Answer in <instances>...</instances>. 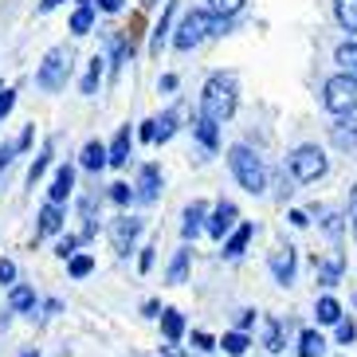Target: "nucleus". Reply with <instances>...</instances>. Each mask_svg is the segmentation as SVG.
<instances>
[{"instance_id": "nucleus-26", "label": "nucleus", "mask_w": 357, "mask_h": 357, "mask_svg": "<svg viewBox=\"0 0 357 357\" xmlns=\"http://www.w3.org/2000/svg\"><path fill=\"white\" fill-rule=\"evenodd\" d=\"M220 346L228 357H243L248 354V346H252V337H248V330H231V334L220 337Z\"/></svg>"}, {"instance_id": "nucleus-53", "label": "nucleus", "mask_w": 357, "mask_h": 357, "mask_svg": "<svg viewBox=\"0 0 357 357\" xmlns=\"http://www.w3.org/2000/svg\"><path fill=\"white\" fill-rule=\"evenodd\" d=\"M24 357H36V354H32V349H28V354H24Z\"/></svg>"}, {"instance_id": "nucleus-33", "label": "nucleus", "mask_w": 357, "mask_h": 357, "mask_svg": "<svg viewBox=\"0 0 357 357\" xmlns=\"http://www.w3.org/2000/svg\"><path fill=\"white\" fill-rule=\"evenodd\" d=\"M8 306H12V310H36V291H32V287H12V291H8Z\"/></svg>"}, {"instance_id": "nucleus-15", "label": "nucleus", "mask_w": 357, "mask_h": 357, "mask_svg": "<svg viewBox=\"0 0 357 357\" xmlns=\"http://www.w3.org/2000/svg\"><path fill=\"white\" fill-rule=\"evenodd\" d=\"M216 126H220V122H216V118H208V114H200L197 122H192V134H197V142H200L204 149H216V146H220V130H216Z\"/></svg>"}, {"instance_id": "nucleus-1", "label": "nucleus", "mask_w": 357, "mask_h": 357, "mask_svg": "<svg viewBox=\"0 0 357 357\" xmlns=\"http://www.w3.org/2000/svg\"><path fill=\"white\" fill-rule=\"evenodd\" d=\"M200 114L216 118V122H228L236 114V79L224 71L208 75V83L200 91Z\"/></svg>"}, {"instance_id": "nucleus-40", "label": "nucleus", "mask_w": 357, "mask_h": 357, "mask_svg": "<svg viewBox=\"0 0 357 357\" xmlns=\"http://www.w3.org/2000/svg\"><path fill=\"white\" fill-rule=\"evenodd\" d=\"M16 153H20V142H4V146H0V169H8Z\"/></svg>"}, {"instance_id": "nucleus-46", "label": "nucleus", "mask_w": 357, "mask_h": 357, "mask_svg": "<svg viewBox=\"0 0 357 357\" xmlns=\"http://www.w3.org/2000/svg\"><path fill=\"white\" fill-rule=\"evenodd\" d=\"M153 252H158V248H146V252H142V259H137V267H142V275H146L149 267H153Z\"/></svg>"}, {"instance_id": "nucleus-4", "label": "nucleus", "mask_w": 357, "mask_h": 357, "mask_svg": "<svg viewBox=\"0 0 357 357\" xmlns=\"http://www.w3.org/2000/svg\"><path fill=\"white\" fill-rule=\"evenodd\" d=\"M67 79H71V52L67 47H52V52L43 55L40 71H36V86L55 95V91H63Z\"/></svg>"}, {"instance_id": "nucleus-12", "label": "nucleus", "mask_w": 357, "mask_h": 357, "mask_svg": "<svg viewBox=\"0 0 357 357\" xmlns=\"http://www.w3.org/2000/svg\"><path fill=\"white\" fill-rule=\"evenodd\" d=\"M79 165L91 169V173L106 169V165H110V146H102V142H86L83 153H79Z\"/></svg>"}, {"instance_id": "nucleus-2", "label": "nucleus", "mask_w": 357, "mask_h": 357, "mask_svg": "<svg viewBox=\"0 0 357 357\" xmlns=\"http://www.w3.org/2000/svg\"><path fill=\"white\" fill-rule=\"evenodd\" d=\"M228 165H231V177L240 181L243 192L259 197V192L267 189V169H263V161L255 158L248 146H231L228 149Z\"/></svg>"}, {"instance_id": "nucleus-29", "label": "nucleus", "mask_w": 357, "mask_h": 357, "mask_svg": "<svg viewBox=\"0 0 357 357\" xmlns=\"http://www.w3.org/2000/svg\"><path fill=\"white\" fill-rule=\"evenodd\" d=\"M342 267H346V259H342V255H330V259L318 267V283H322V287H334L337 279H342Z\"/></svg>"}, {"instance_id": "nucleus-52", "label": "nucleus", "mask_w": 357, "mask_h": 357, "mask_svg": "<svg viewBox=\"0 0 357 357\" xmlns=\"http://www.w3.org/2000/svg\"><path fill=\"white\" fill-rule=\"evenodd\" d=\"M354 212H357V185H354Z\"/></svg>"}, {"instance_id": "nucleus-23", "label": "nucleus", "mask_w": 357, "mask_h": 357, "mask_svg": "<svg viewBox=\"0 0 357 357\" xmlns=\"http://www.w3.org/2000/svg\"><path fill=\"white\" fill-rule=\"evenodd\" d=\"M189 248H181L177 255H173V263H169V271H165V283L169 287H181L185 283V275H189Z\"/></svg>"}, {"instance_id": "nucleus-31", "label": "nucleus", "mask_w": 357, "mask_h": 357, "mask_svg": "<svg viewBox=\"0 0 357 357\" xmlns=\"http://www.w3.org/2000/svg\"><path fill=\"white\" fill-rule=\"evenodd\" d=\"M52 153H55V142H43V149H40V158L32 161V169H28V185H36V181L47 173V165H52Z\"/></svg>"}, {"instance_id": "nucleus-25", "label": "nucleus", "mask_w": 357, "mask_h": 357, "mask_svg": "<svg viewBox=\"0 0 357 357\" xmlns=\"http://www.w3.org/2000/svg\"><path fill=\"white\" fill-rule=\"evenodd\" d=\"M102 71H106V59H102V55H95L91 67H86V75H83V83H79V91H83V95H95L98 83H102Z\"/></svg>"}, {"instance_id": "nucleus-55", "label": "nucleus", "mask_w": 357, "mask_h": 357, "mask_svg": "<svg viewBox=\"0 0 357 357\" xmlns=\"http://www.w3.org/2000/svg\"><path fill=\"white\" fill-rule=\"evenodd\" d=\"M142 4H153V0H142Z\"/></svg>"}, {"instance_id": "nucleus-39", "label": "nucleus", "mask_w": 357, "mask_h": 357, "mask_svg": "<svg viewBox=\"0 0 357 357\" xmlns=\"http://www.w3.org/2000/svg\"><path fill=\"white\" fill-rule=\"evenodd\" d=\"M134 197H137V192L130 189V185H122V181H118V185H110V200H114V204H130Z\"/></svg>"}, {"instance_id": "nucleus-36", "label": "nucleus", "mask_w": 357, "mask_h": 357, "mask_svg": "<svg viewBox=\"0 0 357 357\" xmlns=\"http://www.w3.org/2000/svg\"><path fill=\"white\" fill-rule=\"evenodd\" d=\"M354 337H357V322L354 318H342L337 322V346H354Z\"/></svg>"}, {"instance_id": "nucleus-9", "label": "nucleus", "mask_w": 357, "mask_h": 357, "mask_svg": "<svg viewBox=\"0 0 357 357\" xmlns=\"http://www.w3.org/2000/svg\"><path fill=\"white\" fill-rule=\"evenodd\" d=\"M294 248L287 243V248H275L271 255H267V267H271V275H275V283L279 287H291L294 283Z\"/></svg>"}, {"instance_id": "nucleus-14", "label": "nucleus", "mask_w": 357, "mask_h": 357, "mask_svg": "<svg viewBox=\"0 0 357 357\" xmlns=\"http://www.w3.org/2000/svg\"><path fill=\"white\" fill-rule=\"evenodd\" d=\"M200 228H208V208L200 204V200H192L189 208H185V224H181V236L185 240H192Z\"/></svg>"}, {"instance_id": "nucleus-6", "label": "nucleus", "mask_w": 357, "mask_h": 357, "mask_svg": "<svg viewBox=\"0 0 357 357\" xmlns=\"http://www.w3.org/2000/svg\"><path fill=\"white\" fill-rule=\"evenodd\" d=\"M287 161H291L294 181H303V185H310V181H322L326 169H330V161H326V153H322L318 146H298Z\"/></svg>"}, {"instance_id": "nucleus-10", "label": "nucleus", "mask_w": 357, "mask_h": 357, "mask_svg": "<svg viewBox=\"0 0 357 357\" xmlns=\"http://www.w3.org/2000/svg\"><path fill=\"white\" fill-rule=\"evenodd\" d=\"M71 192H75V169L71 165H59V169H55V177H52V189H47V200L63 204Z\"/></svg>"}, {"instance_id": "nucleus-50", "label": "nucleus", "mask_w": 357, "mask_h": 357, "mask_svg": "<svg viewBox=\"0 0 357 357\" xmlns=\"http://www.w3.org/2000/svg\"><path fill=\"white\" fill-rule=\"evenodd\" d=\"M161 91H177V75H165L161 79Z\"/></svg>"}, {"instance_id": "nucleus-44", "label": "nucleus", "mask_w": 357, "mask_h": 357, "mask_svg": "<svg viewBox=\"0 0 357 357\" xmlns=\"http://www.w3.org/2000/svg\"><path fill=\"white\" fill-rule=\"evenodd\" d=\"M142 28H146V20H142V16H134V20H130V28H126V36H130V43L137 40V36H142Z\"/></svg>"}, {"instance_id": "nucleus-47", "label": "nucleus", "mask_w": 357, "mask_h": 357, "mask_svg": "<svg viewBox=\"0 0 357 357\" xmlns=\"http://www.w3.org/2000/svg\"><path fill=\"white\" fill-rule=\"evenodd\" d=\"M32 137H36V126H28V130H24L20 137H16V142H20V153H24V149H28V146H32Z\"/></svg>"}, {"instance_id": "nucleus-20", "label": "nucleus", "mask_w": 357, "mask_h": 357, "mask_svg": "<svg viewBox=\"0 0 357 357\" xmlns=\"http://www.w3.org/2000/svg\"><path fill=\"white\" fill-rule=\"evenodd\" d=\"M263 346L271 349V354H279V349H287V337H283V322L279 318H263Z\"/></svg>"}, {"instance_id": "nucleus-24", "label": "nucleus", "mask_w": 357, "mask_h": 357, "mask_svg": "<svg viewBox=\"0 0 357 357\" xmlns=\"http://www.w3.org/2000/svg\"><path fill=\"white\" fill-rule=\"evenodd\" d=\"M326 354V337L318 330H303L298 334V357H322Z\"/></svg>"}, {"instance_id": "nucleus-49", "label": "nucleus", "mask_w": 357, "mask_h": 357, "mask_svg": "<svg viewBox=\"0 0 357 357\" xmlns=\"http://www.w3.org/2000/svg\"><path fill=\"white\" fill-rule=\"evenodd\" d=\"M287 220H291L294 228H306V224H310V220H306V212H291V216H287Z\"/></svg>"}, {"instance_id": "nucleus-54", "label": "nucleus", "mask_w": 357, "mask_h": 357, "mask_svg": "<svg viewBox=\"0 0 357 357\" xmlns=\"http://www.w3.org/2000/svg\"><path fill=\"white\" fill-rule=\"evenodd\" d=\"M354 236H357V220H354Z\"/></svg>"}, {"instance_id": "nucleus-19", "label": "nucleus", "mask_w": 357, "mask_h": 357, "mask_svg": "<svg viewBox=\"0 0 357 357\" xmlns=\"http://www.w3.org/2000/svg\"><path fill=\"white\" fill-rule=\"evenodd\" d=\"M330 134H334V146L337 149H357V122L349 114H342V122H337Z\"/></svg>"}, {"instance_id": "nucleus-13", "label": "nucleus", "mask_w": 357, "mask_h": 357, "mask_svg": "<svg viewBox=\"0 0 357 357\" xmlns=\"http://www.w3.org/2000/svg\"><path fill=\"white\" fill-rule=\"evenodd\" d=\"M252 236H255V228L252 224H240V228L231 231L228 240H224V259H240L243 252H248V243H252Z\"/></svg>"}, {"instance_id": "nucleus-17", "label": "nucleus", "mask_w": 357, "mask_h": 357, "mask_svg": "<svg viewBox=\"0 0 357 357\" xmlns=\"http://www.w3.org/2000/svg\"><path fill=\"white\" fill-rule=\"evenodd\" d=\"M59 228H63V208L55 200H47L40 208V228H36V236H55Z\"/></svg>"}, {"instance_id": "nucleus-11", "label": "nucleus", "mask_w": 357, "mask_h": 357, "mask_svg": "<svg viewBox=\"0 0 357 357\" xmlns=\"http://www.w3.org/2000/svg\"><path fill=\"white\" fill-rule=\"evenodd\" d=\"M161 192V169L158 165H142V173H137V200H158Z\"/></svg>"}, {"instance_id": "nucleus-30", "label": "nucleus", "mask_w": 357, "mask_h": 357, "mask_svg": "<svg viewBox=\"0 0 357 357\" xmlns=\"http://www.w3.org/2000/svg\"><path fill=\"white\" fill-rule=\"evenodd\" d=\"M334 63L342 67L346 75H354V79H357V43H354V40H349V43H342V47L334 52Z\"/></svg>"}, {"instance_id": "nucleus-32", "label": "nucleus", "mask_w": 357, "mask_h": 357, "mask_svg": "<svg viewBox=\"0 0 357 357\" xmlns=\"http://www.w3.org/2000/svg\"><path fill=\"white\" fill-rule=\"evenodd\" d=\"M67 271H71V279H86V275L95 271V255H86V252H75L71 259H67Z\"/></svg>"}, {"instance_id": "nucleus-38", "label": "nucleus", "mask_w": 357, "mask_h": 357, "mask_svg": "<svg viewBox=\"0 0 357 357\" xmlns=\"http://www.w3.org/2000/svg\"><path fill=\"white\" fill-rule=\"evenodd\" d=\"M79 243H83V236H67V240H59V243H55V255H59V259H71Z\"/></svg>"}, {"instance_id": "nucleus-48", "label": "nucleus", "mask_w": 357, "mask_h": 357, "mask_svg": "<svg viewBox=\"0 0 357 357\" xmlns=\"http://www.w3.org/2000/svg\"><path fill=\"white\" fill-rule=\"evenodd\" d=\"M102 12H122V0H95Z\"/></svg>"}, {"instance_id": "nucleus-37", "label": "nucleus", "mask_w": 357, "mask_h": 357, "mask_svg": "<svg viewBox=\"0 0 357 357\" xmlns=\"http://www.w3.org/2000/svg\"><path fill=\"white\" fill-rule=\"evenodd\" d=\"M192 346H197L200 354H212V349L220 346V342H216L212 334H204V330H192Z\"/></svg>"}, {"instance_id": "nucleus-21", "label": "nucleus", "mask_w": 357, "mask_h": 357, "mask_svg": "<svg viewBox=\"0 0 357 357\" xmlns=\"http://www.w3.org/2000/svg\"><path fill=\"white\" fill-rule=\"evenodd\" d=\"M91 28H95V4H91V0H79V8L71 12V32L86 36Z\"/></svg>"}, {"instance_id": "nucleus-41", "label": "nucleus", "mask_w": 357, "mask_h": 357, "mask_svg": "<svg viewBox=\"0 0 357 357\" xmlns=\"http://www.w3.org/2000/svg\"><path fill=\"white\" fill-rule=\"evenodd\" d=\"M12 283H16V263L0 259V287H12Z\"/></svg>"}, {"instance_id": "nucleus-5", "label": "nucleus", "mask_w": 357, "mask_h": 357, "mask_svg": "<svg viewBox=\"0 0 357 357\" xmlns=\"http://www.w3.org/2000/svg\"><path fill=\"white\" fill-rule=\"evenodd\" d=\"M322 102L330 114H354L357 110V79L354 75H334V79H326L322 86Z\"/></svg>"}, {"instance_id": "nucleus-8", "label": "nucleus", "mask_w": 357, "mask_h": 357, "mask_svg": "<svg viewBox=\"0 0 357 357\" xmlns=\"http://www.w3.org/2000/svg\"><path fill=\"white\" fill-rule=\"evenodd\" d=\"M137 236H142V220H134V216H118V220H110V243H114L118 255H130V248H134Z\"/></svg>"}, {"instance_id": "nucleus-3", "label": "nucleus", "mask_w": 357, "mask_h": 357, "mask_svg": "<svg viewBox=\"0 0 357 357\" xmlns=\"http://www.w3.org/2000/svg\"><path fill=\"white\" fill-rule=\"evenodd\" d=\"M220 28V16L212 8H192L185 20H181V28H177V36H173V47L177 52H189V47H197L204 36H212Z\"/></svg>"}, {"instance_id": "nucleus-34", "label": "nucleus", "mask_w": 357, "mask_h": 357, "mask_svg": "<svg viewBox=\"0 0 357 357\" xmlns=\"http://www.w3.org/2000/svg\"><path fill=\"white\" fill-rule=\"evenodd\" d=\"M177 122H181L177 110H165V114L158 118V142H169V137L177 134Z\"/></svg>"}, {"instance_id": "nucleus-42", "label": "nucleus", "mask_w": 357, "mask_h": 357, "mask_svg": "<svg viewBox=\"0 0 357 357\" xmlns=\"http://www.w3.org/2000/svg\"><path fill=\"white\" fill-rule=\"evenodd\" d=\"M12 106H16V91H8V86H4V91H0V118H8Z\"/></svg>"}, {"instance_id": "nucleus-18", "label": "nucleus", "mask_w": 357, "mask_h": 357, "mask_svg": "<svg viewBox=\"0 0 357 357\" xmlns=\"http://www.w3.org/2000/svg\"><path fill=\"white\" fill-rule=\"evenodd\" d=\"M173 12H177V0H165V12H161L158 28H153V40H149V55H161V43H165L169 24H173Z\"/></svg>"}, {"instance_id": "nucleus-35", "label": "nucleus", "mask_w": 357, "mask_h": 357, "mask_svg": "<svg viewBox=\"0 0 357 357\" xmlns=\"http://www.w3.org/2000/svg\"><path fill=\"white\" fill-rule=\"evenodd\" d=\"M208 8L220 16V20H228V16H236V12L243 8V0H208Z\"/></svg>"}, {"instance_id": "nucleus-28", "label": "nucleus", "mask_w": 357, "mask_h": 357, "mask_svg": "<svg viewBox=\"0 0 357 357\" xmlns=\"http://www.w3.org/2000/svg\"><path fill=\"white\" fill-rule=\"evenodd\" d=\"M314 314H318V322L322 326H330V322H342V303H337V298H330V294H326V298H318V306H314Z\"/></svg>"}, {"instance_id": "nucleus-43", "label": "nucleus", "mask_w": 357, "mask_h": 357, "mask_svg": "<svg viewBox=\"0 0 357 357\" xmlns=\"http://www.w3.org/2000/svg\"><path fill=\"white\" fill-rule=\"evenodd\" d=\"M137 137H142V142H158V118H149V122H142Z\"/></svg>"}, {"instance_id": "nucleus-45", "label": "nucleus", "mask_w": 357, "mask_h": 357, "mask_svg": "<svg viewBox=\"0 0 357 357\" xmlns=\"http://www.w3.org/2000/svg\"><path fill=\"white\" fill-rule=\"evenodd\" d=\"M236 326H240V330H252V326H255V310H240Z\"/></svg>"}, {"instance_id": "nucleus-27", "label": "nucleus", "mask_w": 357, "mask_h": 357, "mask_svg": "<svg viewBox=\"0 0 357 357\" xmlns=\"http://www.w3.org/2000/svg\"><path fill=\"white\" fill-rule=\"evenodd\" d=\"M334 16L349 36L357 32V0H334Z\"/></svg>"}, {"instance_id": "nucleus-22", "label": "nucleus", "mask_w": 357, "mask_h": 357, "mask_svg": "<svg viewBox=\"0 0 357 357\" xmlns=\"http://www.w3.org/2000/svg\"><path fill=\"white\" fill-rule=\"evenodd\" d=\"M126 161H130V126H122L114 134V142H110V165L122 169Z\"/></svg>"}, {"instance_id": "nucleus-51", "label": "nucleus", "mask_w": 357, "mask_h": 357, "mask_svg": "<svg viewBox=\"0 0 357 357\" xmlns=\"http://www.w3.org/2000/svg\"><path fill=\"white\" fill-rule=\"evenodd\" d=\"M63 0H40V12H52V8H59Z\"/></svg>"}, {"instance_id": "nucleus-7", "label": "nucleus", "mask_w": 357, "mask_h": 357, "mask_svg": "<svg viewBox=\"0 0 357 357\" xmlns=\"http://www.w3.org/2000/svg\"><path fill=\"white\" fill-rule=\"evenodd\" d=\"M236 220H240V208H236L231 200H220L216 212L208 216V228H204V231H208L212 240H228L231 231H236Z\"/></svg>"}, {"instance_id": "nucleus-16", "label": "nucleus", "mask_w": 357, "mask_h": 357, "mask_svg": "<svg viewBox=\"0 0 357 357\" xmlns=\"http://www.w3.org/2000/svg\"><path fill=\"white\" fill-rule=\"evenodd\" d=\"M161 334H165L169 346H177L181 337H185V314H181V310H173V306H169V310H161Z\"/></svg>"}]
</instances>
